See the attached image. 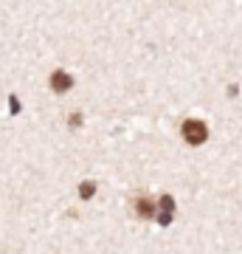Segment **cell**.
<instances>
[{
	"instance_id": "cell-4",
	"label": "cell",
	"mask_w": 242,
	"mask_h": 254,
	"mask_svg": "<svg viewBox=\"0 0 242 254\" xmlns=\"http://www.w3.org/2000/svg\"><path fill=\"white\" fill-rule=\"evenodd\" d=\"M93 192H96V184H93V181H85V184L79 187L82 200H90V198H93Z\"/></svg>"
},
{
	"instance_id": "cell-3",
	"label": "cell",
	"mask_w": 242,
	"mask_h": 254,
	"mask_svg": "<svg viewBox=\"0 0 242 254\" xmlns=\"http://www.w3.org/2000/svg\"><path fill=\"white\" fill-rule=\"evenodd\" d=\"M135 212H138V218H152L155 215V206H152V200H146V198H138L135 200Z\"/></svg>"
},
{
	"instance_id": "cell-5",
	"label": "cell",
	"mask_w": 242,
	"mask_h": 254,
	"mask_svg": "<svg viewBox=\"0 0 242 254\" xmlns=\"http://www.w3.org/2000/svg\"><path fill=\"white\" fill-rule=\"evenodd\" d=\"M161 209H163V212H175V198H172V195H163V198H161Z\"/></svg>"
},
{
	"instance_id": "cell-1",
	"label": "cell",
	"mask_w": 242,
	"mask_h": 254,
	"mask_svg": "<svg viewBox=\"0 0 242 254\" xmlns=\"http://www.w3.org/2000/svg\"><path fill=\"white\" fill-rule=\"evenodd\" d=\"M183 138H186L189 144H206V138H208V127L206 122H200V119H189V122H183Z\"/></svg>"
},
{
	"instance_id": "cell-6",
	"label": "cell",
	"mask_w": 242,
	"mask_h": 254,
	"mask_svg": "<svg viewBox=\"0 0 242 254\" xmlns=\"http://www.w3.org/2000/svg\"><path fill=\"white\" fill-rule=\"evenodd\" d=\"M158 223H161V226H169V223H172V212H163V209H161V215H158Z\"/></svg>"
},
{
	"instance_id": "cell-2",
	"label": "cell",
	"mask_w": 242,
	"mask_h": 254,
	"mask_svg": "<svg viewBox=\"0 0 242 254\" xmlns=\"http://www.w3.org/2000/svg\"><path fill=\"white\" fill-rule=\"evenodd\" d=\"M71 85H73V76H71V73H65V71H54V73H51V88H54L56 93L71 91Z\"/></svg>"
},
{
	"instance_id": "cell-7",
	"label": "cell",
	"mask_w": 242,
	"mask_h": 254,
	"mask_svg": "<svg viewBox=\"0 0 242 254\" xmlns=\"http://www.w3.org/2000/svg\"><path fill=\"white\" fill-rule=\"evenodd\" d=\"M68 125H71V127H79V125H82V116H68Z\"/></svg>"
}]
</instances>
